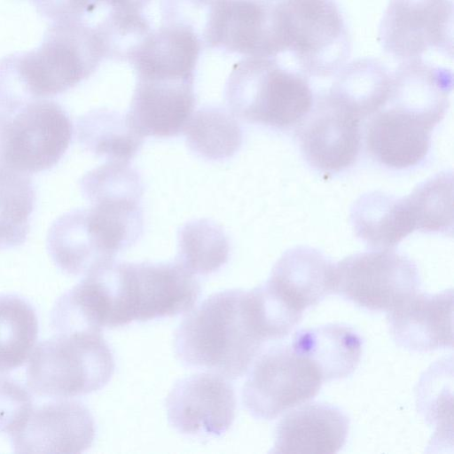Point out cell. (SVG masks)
<instances>
[{"label": "cell", "mask_w": 454, "mask_h": 454, "mask_svg": "<svg viewBox=\"0 0 454 454\" xmlns=\"http://www.w3.org/2000/svg\"><path fill=\"white\" fill-rule=\"evenodd\" d=\"M266 341L251 292L229 289L211 294L190 311L175 333L174 349L186 367L237 380Z\"/></svg>", "instance_id": "cell-1"}, {"label": "cell", "mask_w": 454, "mask_h": 454, "mask_svg": "<svg viewBox=\"0 0 454 454\" xmlns=\"http://www.w3.org/2000/svg\"><path fill=\"white\" fill-rule=\"evenodd\" d=\"M103 59L94 27L82 20L55 21L41 45L0 61V110L61 94L88 78Z\"/></svg>", "instance_id": "cell-2"}, {"label": "cell", "mask_w": 454, "mask_h": 454, "mask_svg": "<svg viewBox=\"0 0 454 454\" xmlns=\"http://www.w3.org/2000/svg\"><path fill=\"white\" fill-rule=\"evenodd\" d=\"M224 97L236 117L279 129L297 127L315 98L303 74L286 69L274 58L253 57L234 65Z\"/></svg>", "instance_id": "cell-3"}, {"label": "cell", "mask_w": 454, "mask_h": 454, "mask_svg": "<svg viewBox=\"0 0 454 454\" xmlns=\"http://www.w3.org/2000/svg\"><path fill=\"white\" fill-rule=\"evenodd\" d=\"M114 368V355L101 331L56 333L34 348L27 383L36 395L68 398L101 389Z\"/></svg>", "instance_id": "cell-4"}, {"label": "cell", "mask_w": 454, "mask_h": 454, "mask_svg": "<svg viewBox=\"0 0 454 454\" xmlns=\"http://www.w3.org/2000/svg\"><path fill=\"white\" fill-rule=\"evenodd\" d=\"M111 293L119 327L188 312L200 295V285L177 261L114 262Z\"/></svg>", "instance_id": "cell-5"}, {"label": "cell", "mask_w": 454, "mask_h": 454, "mask_svg": "<svg viewBox=\"0 0 454 454\" xmlns=\"http://www.w3.org/2000/svg\"><path fill=\"white\" fill-rule=\"evenodd\" d=\"M276 17L283 52L305 76L328 77L346 64L351 41L334 0H283L276 3Z\"/></svg>", "instance_id": "cell-6"}, {"label": "cell", "mask_w": 454, "mask_h": 454, "mask_svg": "<svg viewBox=\"0 0 454 454\" xmlns=\"http://www.w3.org/2000/svg\"><path fill=\"white\" fill-rule=\"evenodd\" d=\"M138 239L134 225L124 215L91 205L59 216L47 237V248L64 272L79 276L113 261Z\"/></svg>", "instance_id": "cell-7"}, {"label": "cell", "mask_w": 454, "mask_h": 454, "mask_svg": "<svg viewBox=\"0 0 454 454\" xmlns=\"http://www.w3.org/2000/svg\"><path fill=\"white\" fill-rule=\"evenodd\" d=\"M72 121L61 106L38 99L0 110V170L30 175L55 166L67 150Z\"/></svg>", "instance_id": "cell-8"}, {"label": "cell", "mask_w": 454, "mask_h": 454, "mask_svg": "<svg viewBox=\"0 0 454 454\" xmlns=\"http://www.w3.org/2000/svg\"><path fill=\"white\" fill-rule=\"evenodd\" d=\"M323 382L316 365L292 346H274L257 356L242 388L245 408L271 420L312 399Z\"/></svg>", "instance_id": "cell-9"}, {"label": "cell", "mask_w": 454, "mask_h": 454, "mask_svg": "<svg viewBox=\"0 0 454 454\" xmlns=\"http://www.w3.org/2000/svg\"><path fill=\"white\" fill-rule=\"evenodd\" d=\"M419 286L416 263L393 249L355 254L334 267L333 293L369 310L388 312Z\"/></svg>", "instance_id": "cell-10"}, {"label": "cell", "mask_w": 454, "mask_h": 454, "mask_svg": "<svg viewBox=\"0 0 454 454\" xmlns=\"http://www.w3.org/2000/svg\"><path fill=\"white\" fill-rule=\"evenodd\" d=\"M379 39L384 51L398 59H421L429 50L451 58L452 0H389Z\"/></svg>", "instance_id": "cell-11"}, {"label": "cell", "mask_w": 454, "mask_h": 454, "mask_svg": "<svg viewBox=\"0 0 454 454\" xmlns=\"http://www.w3.org/2000/svg\"><path fill=\"white\" fill-rule=\"evenodd\" d=\"M362 118L327 91L314 98L297 126L301 152L317 171L336 174L350 168L362 147Z\"/></svg>", "instance_id": "cell-12"}, {"label": "cell", "mask_w": 454, "mask_h": 454, "mask_svg": "<svg viewBox=\"0 0 454 454\" xmlns=\"http://www.w3.org/2000/svg\"><path fill=\"white\" fill-rule=\"evenodd\" d=\"M170 426L178 433L195 437H218L235 419L236 396L226 378L200 372L178 380L166 399Z\"/></svg>", "instance_id": "cell-13"}, {"label": "cell", "mask_w": 454, "mask_h": 454, "mask_svg": "<svg viewBox=\"0 0 454 454\" xmlns=\"http://www.w3.org/2000/svg\"><path fill=\"white\" fill-rule=\"evenodd\" d=\"M203 45L253 58L283 52L276 3L270 0H216Z\"/></svg>", "instance_id": "cell-14"}, {"label": "cell", "mask_w": 454, "mask_h": 454, "mask_svg": "<svg viewBox=\"0 0 454 454\" xmlns=\"http://www.w3.org/2000/svg\"><path fill=\"white\" fill-rule=\"evenodd\" d=\"M90 410L75 400H57L32 408L21 427L11 435L16 453H81L95 438Z\"/></svg>", "instance_id": "cell-15"}, {"label": "cell", "mask_w": 454, "mask_h": 454, "mask_svg": "<svg viewBox=\"0 0 454 454\" xmlns=\"http://www.w3.org/2000/svg\"><path fill=\"white\" fill-rule=\"evenodd\" d=\"M365 128L368 153L380 165L406 169L427 155L434 120L403 109L384 106L369 118Z\"/></svg>", "instance_id": "cell-16"}, {"label": "cell", "mask_w": 454, "mask_h": 454, "mask_svg": "<svg viewBox=\"0 0 454 454\" xmlns=\"http://www.w3.org/2000/svg\"><path fill=\"white\" fill-rule=\"evenodd\" d=\"M194 107V80L137 79L125 117L142 137H171L184 130Z\"/></svg>", "instance_id": "cell-17"}, {"label": "cell", "mask_w": 454, "mask_h": 454, "mask_svg": "<svg viewBox=\"0 0 454 454\" xmlns=\"http://www.w3.org/2000/svg\"><path fill=\"white\" fill-rule=\"evenodd\" d=\"M390 333L405 349L427 352L453 345V290L416 292L387 312Z\"/></svg>", "instance_id": "cell-18"}, {"label": "cell", "mask_w": 454, "mask_h": 454, "mask_svg": "<svg viewBox=\"0 0 454 454\" xmlns=\"http://www.w3.org/2000/svg\"><path fill=\"white\" fill-rule=\"evenodd\" d=\"M348 417L338 407L323 403L299 405L278 422L271 453L338 452L346 443Z\"/></svg>", "instance_id": "cell-19"}, {"label": "cell", "mask_w": 454, "mask_h": 454, "mask_svg": "<svg viewBox=\"0 0 454 454\" xmlns=\"http://www.w3.org/2000/svg\"><path fill=\"white\" fill-rule=\"evenodd\" d=\"M334 267L320 251L299 246L281 255L266 282L288 304L303 313L333 293Z\"/></svg>", "instance_id": "cell-20"}, {"label": "cell", "mask_w": 454, "mask_h": 454, "mask_svg": "<svg viewBox=\"0 0 454 454\" xmlns=\"http://www.w3.org/2000/svg\"><path fill=\"white\" fill-rule=\"evenodd\" d=\"M453 74L421 59L403 60L391 74L390 93L384 106L429 117L440 122L450 105Z\"/></svg>", "instance_id": "cell-21"}, {"label": "cell", "mask_w": 454, "mask_h": 454, "mask_svg": "<svg viewBox=\"0 0 454 454\" xmlns=\"http://www.w3.org/2000/svg\"><path fill=\"white\" fill-rule=\"evenodd\" d=\"M350 221L357 238L373 250L395 248L417 230L410 198L380 191L360 196L353 204Z\"/></svg>", "instance_id": "cell-22"}, {"label": "cell", "mask_w": 454, "mask_h": 454, "mask_svg": "<svg viewBox=\"0 0 454 454\" xmlns=\"http://www.w3.org/2000/svg\"><path fill=\"white\" fill-rule=\"evenodd\" d=\"M201 47L190 29L163 24L152 32L129 63L137 79L194 80Z\"/></svg>", "instance_id": "cell-23"}, {"label": "cell", "mask_w": 454, "mask_h": 454, "mask_svg": "<svg viewBox=\"0 0 454 454\" xmlns=\"http://www.w3.org/2000/svg\"><path fill=\"white\" fill-rule=\"evenodd\" d=\"M291 346L316 365L323 381H329L346 378L356 370L363 341L350 327L326 325L297 331Z\"/></svg>", "instance_id": "cell-24"}, {"label": "cell", "mask_w": 454, "mask_h": 454, "mask_svg": "<svg viewBox=\"0 0 454 454\" xmlns=\"http://www.w3.org/2000/svg\"><path fill=\"white\" fill-rule=\"evenodd\" d=\"M327 92L364 121L384 107L391 73L378 59L364 58L345 64Z\"/></svg>", "instance_id": "cell-25"}, {"label": "cell", "mask_w": 454, "mask_h": 454, "mask_svg": "<svg viewBox=\"0 0 454 454\" xmlns=\"http://www.w3.org/2000/svg\"><path fill=\"white\" fill-rule=\"evenodd\" d=\"M77 133L86 150L107 161L129 163L143 144V137L129 127L125 114L108 109L94 110L81 117Z\"/></svg>", "instance_id": "cell-26"}, {"label": "cell", "mask_w": 454, "mask_h": 454, "mask_svg": "<svg viewBox=\"0 0 454 454\" xmlns=\"http://www.w3.org/2000/svg\"><path fill=\"white\" fill-rule=\"evenodd\" d=\"M188 147L210 160L234 155L242 145L243 133L235 115L219 106H206L191 116L185 129Z\"/></svg>", "instance_id": "cell-27"}, {"label": "cell", "mask_w": 454, "mask_h": 454, "mask_svg": "<svg viewBox=\"0 0 454 454\" xmlns=\"http://www.w3.org/2000/svg\"><path fill=\"white\" fill-rule=\"evenodd\" d=\"M38 335V319L24 298L0 294V373L22 365L30 356Z\"/></svg>", "instance_id": "cell-28"}, {"label": "cell", "mask_w": 454, "mask_h": 454, "mask_svg": "<svg viewBox=\"0 0 454 454\" xmlns=\"http://www.w3.org/2000/svg\"><path fill=\"white\" fill-rule=\"evenodd\" d=\"M176 261L193 275L219 270L230 256V242L223 230L208 219L193 220L178 231Z\"/></svg>", "instance_id": "cell-29"}, {"label": "cell", "mask_w": 454, "mask_h": 454, "mask_svg": "<svg viewBox=\"0 0 454 454\" xmlns=\"http://www.w3.org/2000/svg\"><path fill=\"white\" fill-rule=\"evenodd\" d=\"M35 189L28 175L0 173V250L23 244L35 206Z\"/></svg>", "instance_id": "cell-30"}, {"label": "cell", "mask_w": 454, "mask_h": 454, "mask_svg": "<svg viewBox=\"0 0 454 454\" xmlns=\"http://www.w3.org/2000/svg\"><path fill=\"white\" fill-rule=\"evenodd\" d=\"M94 28L103 58L128 62L153 32L142 12L115 9H111Z\"/></svg>", "instance_id": "cell-31"}, {"label": "cell", "mask_w": 454, "mask_h": 454, "mask_svg": "<svg viewBox=\"0 0 454 454\" xmlns=\"http://www.w3.org/2000/svg\"><path fill=\"white\" fill-rule=\"evenodd\" d=\"M452 172L444 171L418 184L409 194L418 231L432 233L452 231Z\"/></svg>", "instance_id": "cell-32"}, {"label": "cell", "mask_w": 454, "mask_h": 454, "mask_svg": "<svg viewBox=\"0 0 454 454\" xmlns=\"http://www.w3.org/2000/svg\"><path fill=\"white\" fill-rule=\"evenodd\" d=\"M81 189L92 204L104 200L140 201L143 184L129 163L107 161L83 176Z\"/></svg>", "instance_id": "cell-33"}, {"label": "cell", "mask_w": 454, "mask_h": 454, "mask_svg": "<svg viewBox=\"0 0 454 454\" xmlns=\"http://www.w3.org/2000/svg\"><path fill=\"white\" fill-rule=\"evenodd\" d=\"M32 408L28 389L13 378L0 375V434L11 436L16 433Z\"/></svg>", "instance_id": "cell-34"}, {"label": "cell", "mask_w": 454, "mask_h": 454, "mask_svg": "<svg viewBox=\"0 0 454 454\" xmlns=\"http://www.w3.org/2000/svg\"><path fill=\"white\" fill-rule=\"evenodd\" d=\"M216 0H162L163 24L179 25L192 31L204 43L211 12Z\"/></svg>", "instance_id": "cell-35"}, {"label": "cell", "mask_w": 454, "mask_h": 454, "mask_svg": "<svg viewBox=\"0 0 454 454\" xmlns=\"http://www.w3.org/2000/svg\"><path fill=\"white\" fill-rule=\"evenodd\" d=\"M151 0H94L97 7L100 4H107L111 9L142 12Z\"/></svg>", "instance_id": "cell-36"}]
</instances>
